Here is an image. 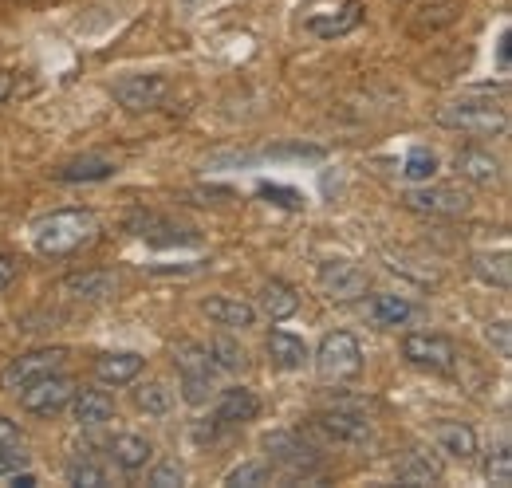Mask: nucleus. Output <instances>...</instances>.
Returning a JSON list of instances; mask_svg holds the SVG:
<instances>
[{
	"instance_id": "58836bf2",
	"label": "nucleus",
	"mask_w": 512,
	"mask_h": 488,
	"mask_svg": "<svg viewBox=\"0 0 512 488\" xmlns=\"http://www.w3.org/2000/svg\"><path fill=\"white\" fill-rule=\"evenodd\" d=\"M213 398V378H182V402L186 406H205Z\"/></svg>"
},
{
	"instance_id": "f704fd0d",
	"label": "nucleus",
	"mask_w": 512,
	"mask_h": 488,
	"mask_svg": "<svg viewBox=\"0 0 512 488\" xmlns=\"http://www.w3.org/2000/svg\"><path fill=\"white\" fill-rule=\"evenodd\" d=\"M485 481L497 488H509L512 485V453L509 445H497L489 457H485Z\"/></svg>"
},
{
	"instance_id": "4c0bfd02",
	"label": "nucleus",
	"mask_w": 512,
	"mask_h": 488,
	"mask_svg": "<svg viewBox=\"0 0 512 488\" xmlns=\"http://www.w3.org/2000/svg\"><path fill=\"white\" fill-rule=\"evenodd\" d=\"M485 343L501 355V359H509L512 355V327H509V319H493L489 327H485Z\"/></svg>"
},
{
	"instance_id": "6e6552de",
	"label": "nucleus",
	"mask_w": 512,
	"mask_h": 488,
	"mask_svg": "<svg viewBox=\"0 0 512 488\" xmlns=\"http://www.w3.org/2000/svg\"><path fill=\"white\" fill-rule=\"evenodd\" d=\"M75 398V382L67 378V374H44V378H36V382H28L24 390H20V406L28 410V414H36V418H52V414H60L67 410V402Z\"/></svg>"
},
{
	"instance_id": "b1692460",
	"label": "nucleus",
	"mask_w": 512,
	"mask_h": 488,
	"mask_svg": "<svg viewBox=\"0 0 512 488\" xmlns=\"http://www.w3.org/2000/svg\"><path fill=\"white\" fill-rule=\"evenodd\" d=\"M264 351H268L272 366H280V370H300V366L312 359L308 355V343L300 335H292V331H272L268 343H264Z\"/></svg>"
},
{
	"instance_id": "4be33fe9",
	"label": "nucleus",
	"mask_w": 512,
	"mask_h": 488,
	"mask_svg": "<svg viewBox=\"0 0 512 488\" xmlns=\"http://www.w3.org/2000/svg\"><path fill=\"white\" fill-rule=\"evenodd\" d=\"M142 366H146L142 355H134V351H111V355L95 359V378L103 386H127V382H134L142 374Z\"/></svg>"
},
{
	"instance_id": "9b49d317",
	"label": "nucleus",
	"mask_w": 512,
	"mask_h": 488,
	"mask_svg": "<svg viewBox=\"0 0 512 488\" xmlns=\"http://www.w3.org/2000/svg\"><path fill=\"white\" fill-rule=\"evenodd\" d=\"M402 355L422 370H434V374H449L457 366V347L446 335H430V331H410L402 339Z\"/></svg>"
},
{
	"instance_id": "dca6fc26",
	"label": "nucleus",
	"mask_w": 512,
	"mask_h": 488,
	"mask_svg": "<svg viewBox=\"0 0 512 488\" xmlns=\"http://www.w3.org/2000/svg\"><path fill=\"white\" fill-rule=\"evenodd\" d=\"M442 461L430 453V449H410L402 461H398V485H406V488H430V485H438L442 481Z\"/></svg>"
},
{
	"instance_id": "c9c22d12",
	"label": "nucleus",
	"mask_w": 512,
	"mask_h": 488,
	"mask_svg": "<svg viewBox=\"0 0 512 488\" xmlns=\"http://www.w3.org/2000/svg\"><path fill=\"white\" fill-rule=\"evenodd\" d=\"M256 193H260L268 205H280V209H304V193H300V189H292V185H268L264 182Z\"/></svg>"
},
{
	"instance_id": "ea45409f",
	"label": "nucleus",
	"mask_w": 512,
	"mask_h": 488,
	"mask_svg": "<svg viewBox=\"0 0 512 488\" xmlns=\"http://www.w3.org/2000/svg\"><path fill=\"white\" fill-rule=\"evenodd\" d=\"M24 465H28V453H24L20 445H0V477L16 473V469H24Z\"/></svg>"
},
{
	"instance_id": "f257e3e1",
	"label": "nucleus",
	"mask_w": 512,
	"mask_h": 488,
	"mask_svg": "<svg viewBox=\"0 0 512 488\" xmlns=\"http://www.w3.org/2000/svg\"><path fill=\"white\" fill-rule=\"evenodd\" d=\"M99 241V217L91 209H56L32 225V244L40 256L64 260Z\"/></svg>"
},
{
	"instance_id": "2f4dec72",
	"label": "nucleus",
	"mask_w": 512,
	"mask_h": 488,
	"mask_svg": "<svg viewBox=\"0 0 512 488\" xmlns=\"http://www.w3.org/2000/svg\"><path fill=\"white\" fill-rule=\"evenodd\" d=\"M209 355H213V363L221 366V370H241V366L249 363L245 347H241L233 335H217V339L209 343Z\"/></svg>"
},
{
	"instance_id": "7c9ffc66",
	"label": "nucleus",
	"mask_w": 512,
	"mask_h": 488,
	"mask_svg": "<svg viewBox=\"0 0 512 488\" xmlns=\"http://www.w3.org/2000/svg\"><path fill=\"white\" fill-rule=\"evenodd\" d=\"M225 485H229V488H264V485H272V465H264V461H241L237 469H229Z\"/></svg>"
},
{
	"instance_id": "a878e982",
	"label": "nucleus",
	"mask_w": 512,
	"mask_h": 488,
	"mask_svg": "<svg viewBox=\"0 0 512 488\" xmlns=\"http://www.w3.org/2000/svg\"><path fill=\"white\" fill-rule=\"evenodd\" d=\"M296 307H300V296H296L292 284H284V280H264V288H260V311H264L272 323L292 319Z\"/></svg>"
},
{
	"instance_id": "20e7f679",
	"label": "nucleus",
	"mask_w": 512,
	"mask_h": 488,
	"mask_svg": "<svg viewBox=\"0 0 512 488\" xmlns=\"http://www.w3.org/2000/svg\"><path fill=\"white\" fill-rule=\"evenodd\" d=\"M402 205L418 217H465L473 209V197L465 185H434L418 182L402 193Z\"/></svg>"
},
{
	"instance_id": "c756f323",
	"label": "nucleus",
	"mask_w": 512,
	"mask_h": 488,
	"mask_svg": "<svg viewBox=\"0 0 512 488\" xmlns=\"http://www.w3.org/2000/svg\"><path fill=\"white\" fill-rule=\"evenodd\" d=\"M371 315H375V323H383V327H402V323L414 315V304L402 300V296H375V300H371Z\"/></svg>"
},
{
	"instance_id": "1a4fd4ad",
	"label": "nucleus",
	"mask_w": 512,
	"mask_h": 488,
	"mask_svg": "<svg viewBox=\"0 0 512 488\" xmlns=\"http://www.w3.org/2000/svg\"><path fill=\"white\" fill-rule=\"evenodd\" d=\"M64 363H67L64 347H40V351H28V355H20V359H12V363L4 366V374H0V390L20 394L28 382H36V378H44V374H56Z\"/></svg>"
},
{
	"instance_id": "5701e85b",
	"label": "nucleus",
	"mask_w": 512,
	"mask_h": 488,
	"mask_svg": "<svg viewBox=\"0 0 512 488\" xmlns=\"http://www.w3.org/2000/svg\"><path fill=\"white\" fill-rule=\"evenodd\" d=\"M434 445L449 453L453 461H473L477 457V433L465 422H438L434 426Z\"/></svg>"
},
{
	"instance_id": "bb28decb",
	"label": "nucleus",
	"mask_w": 512,
	"mask_h": 488,
	"mask_svg": "<svg viewBox=\"0 0 512 488\" xmlns=\"http://www.w3.org/2000/svg\"><path fill=\"white\" fill-rule=\"evenodd\" d=\"M469 272L481 280V284H489V288H501V292H509L512 284V268H509V252H477L473 260H469Z\"/></svg>"
},
{
	"instance_id": "c03bdc74",
	"label": "nucleus",
	"mask_w": 512,
	"mask_h": 488,
	"mask_svg": "<svg viewBox=\"0 0 512 488\" xmlns=\"http://www.w3.org/2000/svg\"><path fill=\"white\" fill-rule=\"evenodd\" d=\"M8 481H12L16 488H32V485H36V477H32V473H20V469H16V473H8Z\"/></svg>"
},
{
	"instance_id": "cd10ccee",
	"label": "nucleus",
	"mask_w": 512,
	"mask_h": 488,
	"mask_svg": "<svg viewBox=\"0 0 512 488\" xmlns=\"http://www.w3.org/2000/svg\"><path fill=\"white\" fill-rule=\"evenodd\" d=\"M174 366H178L182 378H213V374H217V363H213L209 347H201V343H193V339L174 347Z\"/></svg>"
},
{
	"instance_id": "9d476101",
	"label": "nucleus",
	"mask_w": 512,
	"mask_h": 488,
	"mask_svg": "<svg viewBox=\"0 0 512 488\" xmlns=\"http://www.w3.org/2000/svg\"><path fill=\"white\" fill-rule=\"evenodd\" d=\"M316 284L331 304H351V300H363L367 296V272L351 260H327L316 272Z\"/></svg>"
},
{
	"instance_id": "79ce46f5",
	"label": "nucleus",
	"mask_w": 512,
	"mask_h": 488,
	"mask_svg": "<svg viewBox=\"0 0 512 488\" xmlns=\"http://www.w3.org/2000/svg\"><path fill=\"white\" fill-rule=\"evenodd\" d=\"M497 67H501V71H505V75H509V28H505V32H501V40H497Z\"/></svg>"
},
{
	"instance_id": "6ab92c4d",
	"label": "nucleus",
	"mask_w": 512,
	"mask_h": 488,
	"mask_svg": "<svg viewBox=\"0 0 512 488\" xmlns=\"http://www.w3.org/2000/svg\"><path fill=\"white\" fill-rule=\"evenodd\" d=\"M457 174L469 185H477V189H493V185L501 182V162H497L489 150L465 146V150L457 154Z\"/></svg>"
},
{
	"instance_id": "a19ab883",
	"label": "nucleus",
	"mask_w": 512,
	"mask_h": 488,
	"mask_svg": "<svg viewBox=\"0 0 512 488\" xmlns=\"http://www.w3.org/2000/svg\"><path fill=\"white\" fill-rule=\"evenodd\" d=\"M12 280H16V260L0 252V292H4V288H8Z\"/></svg>"
},
{
	"instance_id": "aec40b11",
	"label": "nucleus",
	"mask_w": 512,
	"mask_h": 488,
	"mask_svg": "<svg viewBox=\"0 0 512 488\" xmlns=\"http://www.w3.org/2000/svg\"><path fill=\"white\" fill-rule=\"evenodd\" d=\"M115 162L107 158V154H83V158H71L64 162L52 178L56 182H67V185H79V182H107V178H115Z\"/></svg>"
},
{
	"instance_id": "423d86ee",
	"label": "nucleus",
	"mask_w": 512,
	"mask_h": 488,
	"mask_svg": "<svg viewBox=\"0 0 512 488\" xmlns=\"http://www.w3.org/2000/svg\"><path fill=\"white\" fill-rule=\"evenodd\" d=\"M127 233L138 237V241H146L150 248H186V244L201 241L197 229L166 217V213H154V209H134L127 217Z\"/></svg>"
},
{
	"instance_id": "412c9836",
	"label": "nucleus",
	"mask_w": 512,
	"mask_h": 488,
	"mask_svg": "<svg viewBox=\"0 0 512 488\" xmlns=\"http://www.w3.org/2000/svg\"><path fill=\"white\" fill-rule=\"evenodd\" d=\"M201 311L217 323V327H229V331H245V327H253L256 323V307L245 304V300H237V296H209Z\"/></svg>"
},
{
	"instance_id": "f3484780",
	"label": "nucleus",
	"mask_w": 512,
	"mask_h": 488,
	"mask_svg": "<svg viewBox=\"0 0 512 488\" xmlns=\"http://www.w3.org/2000/svg\"><path fill=\"white\" fill-rule=\"evenodd\" d=\"M256 414H260V398H256L253 390H245V386H233V390H221L217 410H213V422L229 429V426L253 422Z\"/></svg>"
},
{
	"instance_id": "37998d69",
	"label": "nucleus",
	"mask_w": 512,
	"mask_h": 488,
	"mask_svg": "<svg viewBox=\"0 0 512 488\" xmlns=\"http://www.w3.org/2000/svg\"><path fill=\"white\" fill-rule=\"evenodd\" d=\"M0 445H20V429L12 426L8 418H0Z\"/></svg>"
},
{
	"instance_id": "ddd939ff",
	"label": "nucleus",
	"mask_w": 512,
	"mask_h": 488,
	"mask_svg": "<svg viewBox=\"0 0 512 488\" xmlns=\"http://www.w3.org/2000/svg\"><path fill=\"white\" fill-rule=\"evenodd\" d=\"M119 292V280L115 272H103V268H87V272H71L60 280V296L67 300H79V304H103Z\"/></svg>"
},
{
	"instance_id": "f8f14e48",
	"label": "nucleus",
	"mask_w": 512,
	"mask_h": 488,
	"mask_svg": "<svg viewBox=\"0 0 512 488\" xmlns=\"http://www.w3.org/2000/svg\"><path fill=\"white\" fill-rule=\"evenodd\" d=\"M312 429L323 433L327 441H335V445H367V441H371V422H367L363 414L343 410V406L320 410V414L312 418Z\"/></svg>"
},
{
	"instance_id": "2eb2a0df",
	"label": "nucleus",
	"mask_w": 512,
	"mask_h": 488,
	"mask_svg": "<svg viewBox=\"0 0 512 488\" xmlns=\"http://www.w3.org/2000/svg\"><path fill=\"white\" fill-rule=\"evenodd\" d=\"M465 12V0H418L410 8V32L414 36H434L449 24H457Z\"/></svg>"
},
{
	"instance_id": "72a5a7b5",
	"label": "nucleus",
	"mask_w": 512,
	"mask_h": 488,
	"mask_svg": "<svg viewBox=\"0 0 512 488\" xmlns=\"http://www.w3.org/2000/svg\"><path fill=\"white\" fill-rule=\"evenodd\" d=\"M67 485H79V488H107L111 485V473L95 461H75L67 465Z\"/></svg>"
},
{
	"instance_id": "c85d7f7f",
	"label": "nucleus",
	"mask_w": 512,
	"mask_h": 488,
	"mask_svg": "<svg viewBox=\"0 0 512 488\" xmlns=\"http://www.w3.org/2000/svg\"><path fill=\"white\" fill-rule=\"evenodd\" d=\"M134 406H138L142 414H150V418H166L170 406H174V394H170L162 382H146V386L134 390Z\"/></svg>"
},
{
	"instance_id": "0eeeda50",
	"label": "nucleus",
	"mask_w": 512,
	"mask_h": 488,
	"mask_svg": "<svg viewBox=\"0 0 512 488\" xmlns=\"http://www.w3.org/2000/svg\"><path fill=\"white\" fill-rule=\"evenodd\" d=\"M115 103L130 111V115H142V111H158L170 95V79L166 75H123L115 87H111Z\"/></svg>"
},
{
	"instance_id": "f03ea898",
	"label": "nucleus",
	"mask_w": 512,
	"mask_h": 488,
	"mask_svg": "<svg viewBox=\"0 0 512 488\" xmlns=\"http://www.w3.org/2000/svg\"><path fill=\"white\" fill-rule=\"evenodd\" d=\"M264 453L272 469H280L288 481H316L323 473V457L312 441H304L296 429H272L264 433Z\"/></svg>"
},
{
	"instance_id": "4468645a",
	"label": "nucleus",
	"mask_w": 512,
	"mask_h": 488,
	"mask_svg": "<svg viewBox=\"0 0 512 488\" xmlns=\"http://www.w3.org/2000/svg\"><path fill=\"white\" fill-rule=\"evenodd\" d=\"M359 20H363L359 0H343V4H335L331 12H308V16H304V28H308L316 40H339V36L355 32Z\"/></svg>"
},
{
	"instance_id": "7ed1b4c3",
	"label": "nucleus",
	"mask_w": 512,
	"mask_h": 488,
	"mask_svg": "<svg viewBox=\"0 0 512 488\" xmlns=\"http://www.w3.org/2000/svg\"><path fill=\"white\" fill-rule=\"evenodd\" d=\"M434 122L446 130H461V134H477V138H493L509 130V111L481 103V99H457L434 111Z\"/></svg>"
},
{
	"instance_id": "39448f33",
	"label": "nucleus",
	"mask_w": 512,
	"mask_h": 488,
	"mask_svg": "<svg viewBox=\"0 0 512 488\" xmlns=\"http://www.w3.org/2000/svg\"><path fill=\"white\" fill-rule=\"evenodd\" d=\"M316 374L323 382H351L363 374V347L351 331H331L323 335L316 351Z\"/></svg>"
},
{
	"instance_id": "393cba45",
	"label": "nucleus",
	"mask_w": 512,
	"mask_h": 488,
	"mask_svg": "<svg viewBox=\"0 0 512 488\" xmlns=\"http://www.w3.org/2000/svg\"><path fill=\"white\" fill-rule=\"evenodd\" d=\"M111 457H115L119 469L138 473V469H146L154 461V445L142 433H119V437H111Z\"/></svg>"
},
{
	"instance_id": "a18cd8bd",
	"label": "nucleus",
	"mask_w": 512,
	"mask_h": 488,
	"mask_svg": "<svg viewBox=\"0 0 512 488\" xmlns=\"http://www.w3.org/2000/svg\"><path fill=\"white\" fill-rule=\"evenodd\" d=\"M12 87H16V79H12V71H0V103L12 95Z\"/></svg>"
},
{
	"instance_id": "473e14b6",
	"label": "nucleus",
	"mask_w": 512,
	"mask_h": 488,
	"mask_svg": "<svg viewBox=\"0 0 512 488\" xmlns=\"http://www.w3.org/2000/svg\"><path fill=\"white\" fill-rule=\"evenodd\" d=\"M410 182H434V174H438V158H434V150H426V146H414L410 154H406V170H402Z\"/></svg>"
},
{
	"instance_id": "e433bc0d",
	"label": "nucleus",
	"mask_w": 512,
	"mask_h": 488,
	"mask_svg": "<svg viewBox=\"0 0 512 488\" xmlns=\"http://www.w3.org/2000/svg\"><path fill=\"white\" fill-rule=\"evenodd\" d=\"M150 485H154V488H178V485H186V469H182L178 461H158V465L150 469Z\"/></svg>"
},
{
	"instance_id": "a211bd4d",
	"label": "nucleus",
	"mask_w": 512,
	"mask_h": 488,
	"mask_svg": "<svg viewBox=\"0 0 512 488\" xmlns=\"http://www.w3.org/2000/svg\"><path fill=\"white\" fill-rule=\"evenodd\" d=\"M67 410H71V422L79 429H95L115 418V402L103 390H75V398L67 402Z\"/></svg>"
}]
</instances>
